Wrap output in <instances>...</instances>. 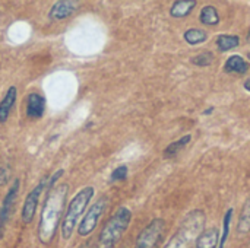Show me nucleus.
Segmentation results:
<instances>
[{
    "instance_id": "f257e3e1",
    "label": "nucleus",
    "mask_w": 250,
    "mask_h": 248,
    "mask_svg": "<svg viewBox=\"0 0 250 248\" xmlns=\"http://www.w3.org/2000/svg\"><path fill=\"white\" fill-rule=\"evenodd\" d=\"M69 193L67 184H57L47 193L44 200V206L41 210V218L38 224V240L41 244L47 246L53 241L59 224L62 221V215L64 210L66 199Z\"/></svg>"
},
{
    "instance_id": "4468645a",
    "label": "nucleus",
    "mask_w": 250,
    "mask_h": 248,
    "mask_svg": "<svg viewBox=\"0 0 250 248\" xmlns=\"http://www.w3.org/2000/svg\"><path fill=\"white\" fill-rule=\"evenodd\" d=\"M249 70V66L246 63V60L240 56H231L227 61H226V72L229 73H239L243 75Z\"/></svg>"
},
{
    "instance_id": "f8f14e48",
    "label": "nucleus",
    "mask_w": 250,
    "mask_h": 248,
    "mask_svg": "<svg viewBox=\"0 0 250 248\" xmlns=\"http://www.w3.org/2000/svg\"><path fill=\"white\" fill-rule=\"evenodd\" d=\"M16 96H18V91L15 86H10L7 89V92L4 94L3 99L0 101V124L4 123L7 118H9V114L15 105V101H16Z\"/></svg>"
},
{
    "instance_id": "a211bd4d",
    "label": "nucleus",
    "mask_w": 250,
    "mask_h": 248,
    "mask_svg": "<svg viewBox=\"0 0 250 248\" xmlns=\"http://www.w3.org/2000/svg\"><path fill=\"white\" fill-rule=\"evenodd\" d=\"M237 231H239V234H248L250 231V197L246 200V203L242 209Z\"/></svg>"
},
{
    "instance_id": "6ab92c4d",
    "label": "nucleus",
    "mask_w": 250,
    "mask_h": 248,
    "mask_svg": "<svg viewBox=\"0 0 250 248\" xmlns=\"http://www.w3.org/2000/svg\"><path fill=\"white\" fill-rule=\"evenodd\" d=\"M189 142H190V134H186V136H183L182 139H179L177 142L170 143V145L166 148V151H164V158H166V159H168V158H174V156L177 155V152H179V151H182V149H183Z\"/></svg>"
},
{
    "instance_id": "0eeeda50",
    "label": "nucleus",
    "mask_w": 250,
    "mask_h": 248,
    "mask_svg": "<svg viewBox=\"0 0 250 248\" xmlns=\"http://www.w3.org/2000/svg\"><path fill=\"white\" fill-rule=\"evenodd\" d=\"M47 181H48V177H44L26 196L25 202H23V206H22V222L23 224H31L34 221V216H35V212H37V208H38V202H40V196L41 193L45 190V186H47Z\"/></svg>"
},
{
    "instance_id": "4be33fe9",
    "label": "nucleus",
    "mask_w": 250,
    "mask_h": 248,
    "mask_svg": "<svg viewBox=\"0 0 250 248\" xmlns=\"http://www.w3.org/2000/svg\"><path fill=\"white\" fill-rule=\"evenodd\" d=\"M127 167L126 165H120V167H117L113 172H111V175H110V181L111 183H116V181H125L126 178H127Z\"/></svg>"
},
{
    "instance_id": "9b49d317",
    "label": "nucleus",
    "mask_w": 250,
    "mask_h": 248,
    "mask_svg": "<svg viewBox=\"0 0 250 248\" xmlns=\"http://www.w3.org/2000/svg\"><path fill=\"white\" fill-rule=\"evenodd\" d=\"M218 244H220L218 228H208L198 237L195 248H218Z\"/></svg>"
},
{
    "instance_id": "b1692460",
    "label": "nucleus",
    "mask_w": 250,
    "mask_h": 248,
    "mask_svg": "<svg viewBox=\"0 0 250 248\" xmlns=\"http://www.w3.org/2000/svg\"><path fill=\"white\" fill-rule=\"evenodd\" d=\"M243 86H245V89H246V91H249L250 92V79H248V80L245 82V85H243Z\"/></svg>"
},
{
    "instance_id": "bb28decb",
    "label": "nucleus",
    "mask_w": 250,
    "mask_h": 248,
    "mask_svg": "<svg viewBox=\"0 0 250 248\" xmlns=\"http://www.w3.org/2000/svg\"><path fill=\"white\" fill-rule=\"evenodd\" d=\"M248 58H249V61H250V53H249V54H248Z\"/></svg>"
},
{
    "instance_id": "393cba45",
    "label": "nucleus",
    "mask_w": 250,
    "mask_h": 248,
    "mask_svg": "<svg viewBox=\"0 0 250 248\" xmlns=\"http://www.w3.org/2000/svg\"><path fill=\"white\" fill-rule=\"evenodd\" d=\"M212 110H214V108H212V107H211V108H208V110H207V111H204V114H207V115H209V114H211V111H212Z\"/></svg>"
},
{
    "instance_id": "1a4fd4ad",
    "label": "nucleus",
    "mask_w": 250,
    "mask_h": 248,
    "mask_svg": "<svg viewBox=\"0 0 250 248\" xmlns=\"http://www.w3.org/2000/svg\"><path fill=\"white\" fill-rule=\"evenodd\" d=\"M78 6H79V1H76V0H60V1H56L51 6L50 12H48V18L51 20L67 19V18H70L78 10Z\"/></svg>"
},
{
    "instance_id": "20e7f679",
    "label": "nucleus",
    "mask_w": 250,
    "mask_h": 248,
    "mask_svg": "<svg viewBox=\"0 0 250 248\" xmlns=\"http://www.w3.org/2000/svg\"><path fill=\"white\" fill-rule=\"evenodd\" d=\"M95 194V189L88 186V187H83L82 190H79L73 199L70 200V203L67 205V210L63 216V221H62V237L63 240H69L73 234V229L75 227L78 225V221L79 218L82 216V213L85 212L89 200L94 197Z\"/></svg>"
},
{
    "instance_id": "423d86ee",
    "label": "nucleus",
    "mask_w": 250,
    "mask_h": 248,
    "mask_svg": "<svg viewBox=\"0 0 250 248\" xmlns=\"http://www.w3.org/2000/svg\"><path fill=\"white\" fill-rule=\"evenodd\" d=\"M107 206H108V197H105V196H103L97 202H94V205L88 209V212L85 213V216L82 218V221L78 225V234L81 237H88L97 228L100 218L105 212Z\"/></svg>"
},
{
    "instance_id": "6e6552de",
    "label": "nucleus",
    "mask_w": 250,
    "mask_h": 248,
    "mask_svg": "<svg viewBox=\"0 0 250 248\" xmlns=\"http://www.w3.org/2000/svg\"><path fill=\"white\" fill-rule=\"evenodd\" d=\"M19 187H21V180L16 178L13 180L7 194L4 196L1 205H0V238L3 235V231H4V227L10 218V213L13 210V205L16 202V197H18V191H19Z\"/></svg>"
},
{
    "instance_id": "a878e982",
    "label": "nucleus",
    "mask_w": 250,
    "mask_h": 248,
    "mask_svg": "<svg viewBox=\"0 0 250 248\" xmlns=\"http://www.w3.org/2000/svg\"><path fill=\"white\" fill-rule=\"evenodd\" d=\"M248 41H250V32H249V35H248Z\"/></svg>"
},
{
    "instance_id": "aec40b11",
    "label": "nucleus",
    "mask_w": 250,
    "mask_h": 248,
    "mask_svg": "<svg viewBox=\"0 0 250 248\" xmlns=\"http://www.w3.org/2000/svg\"><path fill=\"white\" fill-rule=\"evenodd\" d=\"M233 212L234 209H229L226 216H224V222H223V235L220 238V244H218V248H224L226 247V243L229 240V234H230V222H231V218H233Z\"/></svg>"
},
{
    "instance_id": "39448f33",
    "label": "nucleus",
    "mask_w": 250,
    "mask_h": 248,
    "mask_svg": "<svg viewBox=\"0 0 250 248\" xmlns=\"http://www.w3.org/2000/svg\"><path fill=\"white\" fill-rule=\"evenodd\" d=\"M166 234V222L161 218L152 219L138 235L133 248H158Z\"/></svg>"
},
{
    "instance_id": "f03ea898",
    "label": "nucleus",
    "mask_w": 250,
    "mask_h": 248,
    "mask_svg": "<svg viewBox=\"0 0 250 248\" xmlns=\"http://www.w3.org/2000/svg\"><path fill=\"white\" fill-rule=\"evenodd\" d=\"M205 222L207 216L202 210H192L164 248H192L198 237L205 231Z\"/></svg>"
},
{
    "instance_id": "9d476101",
    "label": "nucleus",
    "mask_w": 250,
    "mask_h": 248,
    "mask_svg": "<svg viewBox=\"0 0 250 248\" xmlns=\"http://www.w3.org/2000/svg\"><path fill=\"white\" fill-rule=\"evenodd\" d=\"M26 115L29 118H41L45 113V98L41 94L32 92L26 96Z\"/></svg>"
},
{
    "instance_id": "5701e85b",
    "label": "nucleus",
    "mask_w": 250,
    "mask_h": 248,
    "mask_svg": "<svg viewBox=\"0 0 250 248\" xmlns=\"http://www.w3.org/2000/svg\"><path fill=\"white\" fill-rule=\"evenodd\" d=\"M6 175H7V171L3 170V168H0V184H4V183L7 181Z\"/></svg>"
},
{
    "instance_id": "ddd939ff",
    "label": "nucleus",
    "mask_w": 250,
    "mask_h": 248,
    "mask_svg": "<svg viewBox=\"0 0 250 248\" xmlns=\"http://www.w3.org/2000/svg\"><path fill=\"white\" fill-rule=\"evenodd\" d=\"M196 6L195 0H177L170 7V15L173 18H185L188 16Z\"/></svg>"
},
{
    "instance_id": "2eb2a0df",
    "label": "nucleus",
    "mask_w": 250,
    "mask_h": 248,
    "mask_svg": "<svg viewBox=\"0 0 250 248\" xmlns=\"http://www.w3.org/2000/svg\"><path fill=\"white\" fill-rule=\"evenodd\" d=\"M215 44L218 47L220 51H230L233 48H236L239 44H240V38L237 35H227V34H223V35H218L217 39H215Z\"/></svg>"
},
{
    "instance_id": "f3484780",
    "label": "nucleus",
    "mask_w": 250,
    "mask_h": 248,
    "mask_svg": "<svg viewBox=\"0 0 250 248\" xmlns=\"http://www.w3.org/2000/svg\"><path fill=\"white\" fill-rule=\"evenodd\" d=\"M201 22L205 25H217L220 22V15L217 12V9L214 6H205L201 10Z\"/></svg>"
},
{
    "instance_id": "412c9836",
    "label": "nucleus",
    "mask_w": 250,
    "mask_h": 248,
    "mask_svg": "<svg viewBox=\"0 0 250 248\" xmlns=\"http://www.w3.org/2000/svg\"><path fill=\"white\" fill-rule=\"evenodd\" d=\"M212 60H214L212 53L211 51H205V53H201L196 57H193L192 58V63L196 64V66H199V67H207V66H209L212 63Z\"/></svg>"
},
{
    "instance_id": "dca6fc26",
    "label": "nucleus",
    "mask_w": 250,
    "mask_h": 248,
    "mask_svg": "<svg viewBox=\"0 0 250 248\" xmlns=\"http://www.w3.org/2000/svg\"><path fill=\"white\" fill-rule=\"evenodd\" d=\"M185 41L190 45H198V44H202L205 42V39L208 38L207 32L202 31V29H198V28H190L185 32Z\"/></svg>"
},
{
    "instance_id": "7ed1b4c3",
    "label": "nucleus",
    "mask_w": 250,
    "mask_h": 248,
    "mask_svg": "<svg viewBox=\"0 0 250 248\" xmlns=\"http://www.w3.org/2000/svg\"><path fill=\"white\" fill-rule=\"evenodd\" d=\"M130 221L132 212L127 208L120 206L103 227L97 240V248H116L123 234L129 228Z\"/></svg>"
}]
</instances>
